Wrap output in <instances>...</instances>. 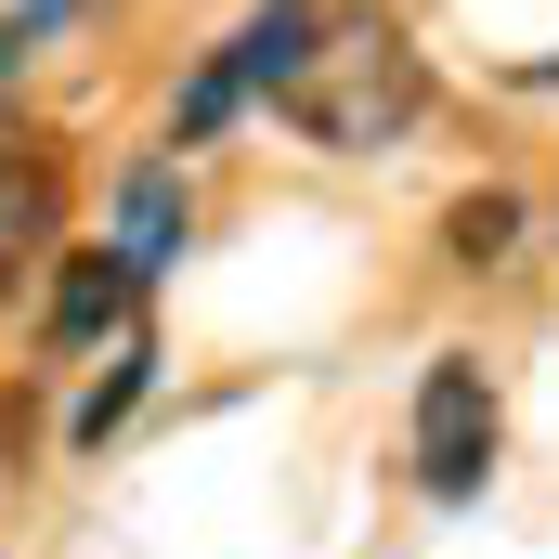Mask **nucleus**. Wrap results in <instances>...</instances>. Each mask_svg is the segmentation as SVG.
<instances>
[{"mask_svg":"<svg viewBox=\"0 0 559 559\" xmlns=\"http://www.w3.org/2000/svg\"><path fill=\"white\" fill-rule=\"evenodd\" d=\"M39 209H52V182H39V156H0V261L39 235Z\"/></svg>","mask_w":559,"mask_h":559,"instance_id":"obj_8","label":"nucleus"},{"mask_svg":"<svg viewBox=\"0 0 559 559\" xmlns=\"http://www.w3.org/2000/svg\"><path fill=\"white\" fill-rule=\"evenodd\" d=\"M66 13H79V0H26V13H0V79H13V66H26V39H39V26H66Z\"/></svg>","mask_w":559,"mask_h":559,"instance_id":"obj_9","label":"nucleus"},{"mask_svg":"<svg viewBox=\"0 0 559 559\" xmlns=\"http://www.w3.org/2000/svg\"><path fill=\"white\" fill-rule=\"evenodd\" d=\"M235 105H248V79H235V66L209 52V66L182 79V105H169V143H209V131H222V118H235Z\"/></svg>","mask_w":559,"mask_h":559,"instance_id":"obj_6","label":"nucleus"},{"mask_svg":"<svg viewBox=\"0 0 559 559\" xmlns=\"http://www.w3.org/2000/svg\"><path fill=\"white\" fill-rule=\"evenodd\" d=\"M182 222H195V209H182V169H169V156H131V169H118V235H105V261L131 286H156L182 261Z\"/></svg>","mask_w":559,"mask_h":559,"instance_id":"obj_3","label":"nucleus"},{"mask_svg":"<svg viewBox=\"0 0 559 559\" xmlns=\"http://www.w3.org/2000/svg\"><path fill=\"white\" fill-rule=\"evenodd\" d=\"M442 248H455V261H508V248H521V195H455Z\"/></svg>","mask_w":559,"mask_h":559,"instance_id":"obj_5","label":"nucleus"},{"mask_svg":"<svg viewBox=\"0 0 559 559\" xmlns=\"http://www.w3.org/2000/svg\"><path fill=\"white\" fill-rule=\"evenodd\" d=\"M143 365H156V352H143V338H118V365H105V378H92V404H79V442H105V429L131 417V391H143Z\"/></svg>","mask_w":559,"mask_h":559,"instance_id":"obj_7","label":"nucleus"},{"mask_svg":"<svg viewBox=\"0 0 559 559\" xmlns=\"http://www.w3.org/2000/svg\"><path fill=\"white\" fill-rule=\"evenodd\" d=\"M118 312H131V274L92 248V261H66V274H52V312H39V325H52V352H79V338H105Z\"/></svg>","mask_w":559,"mask_h":559,"instance_id":"obj_4","label":"nucleus"},{"mask_svg":"<svg viewBox=\"0 0 559 559\" xmlns=\"http://www.w3.org/2000/svg\"><path fill=\"white\" fill-rule=\"evenodd\" d=\"M481 468H495V391H481L468 352H442V365L417 378V481L442 495V508H468Z\"/></svg>","mask_w":559,"mask_h":559,"instance_id":"obj_2","label":"nucleus"},{"mask_svg":"<svg viewBox=\"0 0 559 559\" xmlns=\"http://www.w3.org/2000/svg\"><path fill=\"white\" fill-rule=\"evenodd\" d=\"M274 105H286L312 143H325V156H378V143H404V131H417L429 66H417V39H404V26L352 13V26H325V39H312V66L286 79Z\"/></svg>","mask_w":559,"mask_h":559,"instance_id":"obj_1","label":"nucleus"},{"mask_svg":"<svg viewBox=\"0 0 559 559\" xmlns=\"http://www.w3.org/2000/svg\"><path fill=\"white\" fill-rule=\"evenodd\" d=\"M521 79H534V92H559V52H547V66H521Z\"/></svg>","mask_w":559,"mask_h":559,"instance_id":"obj_10","label":"nucleus"}]
</instances>
